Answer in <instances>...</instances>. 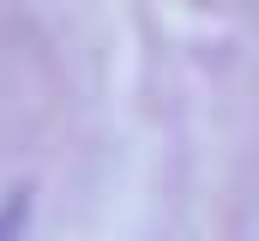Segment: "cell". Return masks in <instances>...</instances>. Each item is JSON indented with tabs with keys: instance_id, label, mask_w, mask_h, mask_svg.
<instances>
[{
	"instance_id": "1",
	"label": "cell",
	"mask_w": 259,
	"mask_h": 241,
	"mask_svg": "<svg viewBox=\"0 0 259 241\" xmlns=\"http://www.w3.org/2000/svg\"><path fill=\"white\" fill-rule=\"evenodd\" d=\"M18 223H24V193H18V187H6V193H0V241L18 235Z\"/></svg>"
}]
</instances>
